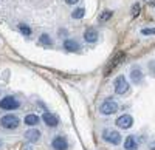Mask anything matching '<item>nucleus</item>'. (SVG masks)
<instances>
[{"label": "nucleus", "mask_w": 155, "mask_h": 150, "mask_svg": "<svg viewBox=\"0 0 155 150\" xmlns=\"http://www.w3.org/2000/svg\"><path fill=\"white\" fill-rule=\"evenodd\" d=\"M0 145H2V141H0Z\"/></svg>", "instance_id": "obj_25"}, {"label": "nucleus", "mask_w": 155, "mask_h": 150, "mask_svg": "<svg viewBox=\"0 0 155 150\" xmlns=\"http://www.w3.org/2000/svg\"><path fill=\"white\" fill-rule=\"evenodd\" d=\"M146 2H150V3H155V0H146Z\"/></svg>", "instance_id": "obj_24"}, {"label": "nucleus", "mask_w": 155, "mask_h": 150, "mask_svg": "<svg viewBox=\"0 0 155 150\" xmlns=\"http://www.w3.org/2000/svg\"><path fill=\"white\" fill-rule=\"evenodd\" d=\"M137 139H135V136L134 135H130V136H127L126 138V141H124V148L126 150H135L137 148Z\"/></svg>", "instance_id": "obj_13"}, {"label": "nucleus", "mask_w": 155, "mask_h": 150, "mask_svg": "<svg viewBox=\"0 0 155 150\" xmlns=\"http://www.w3.org/2000/svg\"><path fill=\"white\" fill-rule=\"evenodd\" d=\"M123 59H124V53H120V54L116 56V57H115V59L110 62V64H109V67L106 68V74H109V73H110V70H113V68H115L116 65H118Z\"/></svg>", "instance_id": "obj_14"}, {"label": "nucleus", "mask_w": 155, "mask_h": 150, "mask_svg": "<svg viewBox=\"0 0 155 150\" xmlns=\"http://www.w3.org/2000/svg\"><path fill=\"white\" fill-rule=\"evenodd\" d=\"M84 14H85V9H84V8H78V9H74V11L71 12V17H73V19H82Z\"/></svg>", "instance_id": "obj_17"}, {"label": "nucleus", "mask_w": 155, "mask_h": 150, "mask_svg": "<svg viewBox=\"0 0 155 150\" xmlns=\"http://www.w3.org/2000/svg\"><path fill=\"white\" fill-rule=\"evenodd\" d=\"M25 139H27L28 142H37L39 139H41V132L33 129V130H28L27 133H25Z\"/></svg>", "instance_id": "obj_9"}, {"label": "nucleus", "mask_w": 155, "mask_h": 150, "mask_svg": "<svg viewBox=\"0 0 155 150\" xmlns=\"http://www.w3.org/2000/svg\"><path fill=\"white\" fill-rule=\"evenodd\" d=\"M19 101L16 97H12V96H5L3 99H0V108H3V110H16L19 108Z\"/></svg>", "instance_id": "obj_4"}, {"label": "nucleus", "mask_w": 155, "mask_h": 150, "mask_svg": "<svg viewBox=\"0 0 155 150\" xmlns=\"http://www.w3.org/2000/svg\"><path fill=\"white\" fill-rule=\"evenodd\" d=\"M19 31H20L22 34H25V36H30V34H31L30 27H28V25H25V23H20V25H19Z\"/></svg>", "instance_id": "obj_18"}, {"label": "nucleus", "mask_w": 155, "mask_h": 150, "mask_svg": "<svg viewBox=\"0 0 155 150\" xmlns=\"http://www.w3.org/2000/svg\"><path fill=\"white\" fill-rule=\"evenodd\" d=\"M64 48H65L67 51H78V49H79V43H78L74 39H65Z\"/></svg>", "instance_id": "obj_12"}, {"label": "nucleus", "mask_w": 155, "mask_h": 150, "mask_svg": "<svg viewBox=\"0 0 155 150\" xmlns=\"http://www.w3.org/2000/svg\"><path fill=\"white\" fill-rule=\"evenodd\" d=\"M130 79H132V82H135V84H140L141 81H143V73H141V70H140L138 67H134V68H132V71H130Z\"/></svg>", "instance_id": "obj_11"}, {"label": "nucleus", "mask_w": 155, "mask_h": 150, "mask_svg": "<svg viewBox=\"0 0 155 150\" xmlns=\"http://www.w3.org/2000/svg\"><path fill=\"white\" fill-rule=\"evenodd\" d=\"M51 147H53L54 150H67L68 148V142H67V139L64 138L62 135H59V136H56V138L53 139Z\"/></svg>", "instance_id": "obj_7"}, {"label": "nucleus", "mask_w": 155, "mask_h": 150, "mask_svg": "<svg viewBox=\"0 0 155 150\" xmlns=\"http://www.w3.org/2000/svg\"><path fill=\"white\" fill-rule=\"evenodd\" d=\"M115 124H116L120 129H130L132 124H134V119H132L130 115H123V116H120L118 119H116Z\"/></svg>", "instance_id": "obj_6"}, {"label": "nucleus", "mask_w": 155, "mask_h": 150, "mask_svg": "<svg viewBox=\"0 0 155 150\" xmlns=\"http://www.w3.org/2000/svg\"><path fill=\"white\" fill-rule=\"evenodd\" d=\"M39 42H41L44 46H51L53 45V40H51V37L48 34H42L41 37H39Z\"/></svg>", "instance_id": "obj_16"}, {"label": "nucleus", "mask_w": 155, "mask_h": 150, "mask_svg": "<svg viewBox=\"0 0 155 150\" xmlns=\"http://www.w3.org/2000/svg\"><path fill=\"white\" fill-rule=\"evenodd\" d=\"M141 33H143L144 36H147V34H155V28H144V30H141Z\"/></svg>", "instance_id": "obj_21"}, {"label": "nucleus", "mask_w": 155, "mask_h": 150, "mask_svg": "<svg viewBox=\"0 0 155 150\" xmlns=\"http://www.w3.org/2000/svg\"><path fill=\"white\" fill-rule=\"evenodd\" d=\"M25 150H33V147L31 145H27V147H25Z\"/></svg>", "instance_id": "obj_23"}, {"label": "nucleus", "mask_w": 155, "mask_h": 150, "mask_svg": "<svg viewBox=\"0 0 155 150\" xmlns=\"http://www.w3.org/2000/svg\"><path fill=\"white\" fill-rule=\"evenodd\" d=\"M140 9H141V8H140V5H137V3H135V5L132 6V16H138V14H140Z\"/></svg>", "instance_id": "obj_20"}, {"label": "nucleus", "mask_w": 155, "mask_h": 150, "mask_svg": "<svg viewBox=\"0 0 155 150\" xmlns=\"http://www.w3.org/2000/svg\"><path fill=\"white\" fill-rule=\"evenodd\" d=\"M65 2L68 3V5H74V3H78L79 0H65Z\"/></svg>", "instance_id": "obj_22"}, {"label": "nucleus", "mask_w": 155, "mask_h": 150, "mask_svg": "<svg viewBox=\"0 0 155 150\" xmlns=\"http://www.w3.org/2000/svg\"><path fill=\"white\" fill-rule=\"evenodd\" d=\"M112 14H113L112 11H104V12H102V14L99 16V22H106V20H109V19L112 17Z\"/></svg>", "instance_id": "obj_19"}, {"label": "nucleus", "mask_w": 155, "mask_h": 150, "mask_svg": "<svg viewBox=\"0 0 155 150\" xmlns=\"http://www.w3.org/2000/svg\"><path fill=\"white\" fill-rule=\"evenodd\" d=\"M99 111H101L102 115H106V116L113 115V113H116V111H118V104H116L115 101H112V99H107V101H104V102L101 104Z\"/></svg>", "instance_id": "obj_3"}, {"label": "nucleus", "mask_w": 155, "mask_h": 150, "mask_svg": "<svg viewBox=\"0 0 155 150\" xmlns=\"http://www.w3.org/2000/svg\"><path fill=\"white\" fill-rule=\"evenodd\" d=\"M25 124L30 126V127L37 126V124H39V116L37 115H27V116H25Z\"/></svg>", "instance_id": "obj_15"}, {"label": "nucleus", "mask_w": 155, "mask_h": 150, "mask_svg": "<svg viewBox=\"0 0 155 150\" xmlns=\"http://www.w3.org/2000/svg\"><path fill=\"white\" fill-rule=\"evenodd\" d=\"M102 139L109 144H113V145H118L121 142V135L116 132V130H112V129H106L102 132Z\"/></svg>", "instance_id": "obj_2"}, {"label": "nucleus", "mask_w": 155, "mask_h": 150, "mask_svg": "<svg viewBox=\"0 0 155 150\" xmlns=\"http://www.w3.org/2000/svg\"><path fill=\"white\" fill-rule=\"evenodd\" d=\"M19 124H20V121L16 115H5L2 119H0V126H2L3 129H6V130L17 129Z\"/></svg>", "instance_id": "obj_1"}, {"label": "nucleus", "mask_w": 155, "mask_h": 150, "mask_svg": "<svg viewBox=\"0 0 155 150\" xmlns=\"http://www.w3.org/2000/svg\"><path fill=\"white\" fill-rule=\"evenodd\" d=\"M84 39H85V42H90V43L96 42V39H98L96 30H95V28H87V30L84 31Z\"/></svg>", "instance_id": "obj_10"}, {"label": "nucleus", "mask_w": 155, "mask_h": 150, "mask_svg": "<svg viewBox=\"0 0 155 150\" xmlns=\"http://www.w3.org/2000/svg\"><path fill=\"white\" fill-rule=\"evenodd\" d=\"M113 85H115V93L116 94H124V93L129 91V82L126 81L124 76H118L115 79Z\"/></svg>", "instance_id": "obj_5"}, {"label": "nucleus", "mask_w": 155, "mask_h": 150, "mask_svg": "<svg viewBox=\"0 0 155 150\" xmlns=\"http://www.w3.org/2000/svg\"><path fill=\"white\" fill-rule=\"evenodd\" d=\"M42 119H44V122L47 124L48 127H56L58 124H59V119H58L53 113H48V111H45V113H44Z\"/></svg>", "instance_id": "obj_8"}]
</instances>
